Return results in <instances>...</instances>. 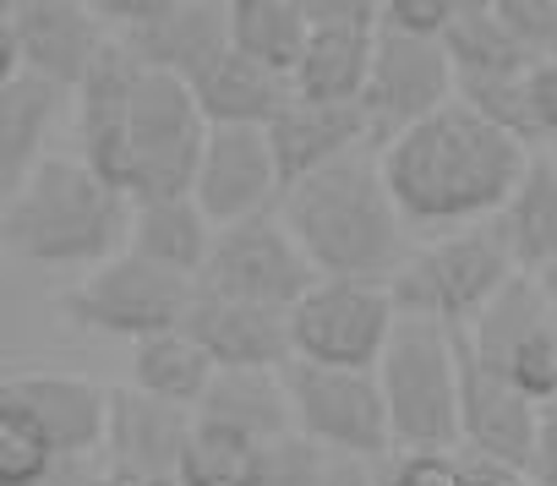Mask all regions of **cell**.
<instances>
[{"label":"cell","instance_id":"cell-1","mask_svg":"<svg viewBox=\"0 0 557 486\" xmlns=\"http://www.w3.org/2000/svg\"><path fill=\"white\" fill-rule=\"evenodd\" d=\"M530 148L503 126L481 121L470 104H443L410 132L383 142V175L405 213V224H475L497 213L519 175L530 170Z\"/></svg>","mask_w":557,"mask_h":486},{"label":"cell","instance_id":"cell-2","mask_svg":"<svg viewBox=\"0 0 557 486\" xmlns=\"http://www.w3.org/2000/svg\"><path fill=\"white\" fill-rule=\"evenodd\" d=\"M278 213L323 279L388 285L405 269V213L388 191L383 159L367 148L296 180Z\"/></svg>","mask_w":557,"mask_h":486},{"label":"cell","instance_id":"cell-3","mask_svg":"<svg viewBox=\"0 0 557 486\" xmlns=\"http://www.w3.org/2000/svg\"><path fill=\"white\" fill-rule=\"evenodd\" d=\"M132 197L83 159H45L23 191L7 197V247L45 269L110 263L132 247Z\"/></svg>","mask_w":557,"mask_h":486},{"label":"cell","instance_id":"cell-4","mask_svg":"<svg viewBox=\"0 0 557 486\" xmlns=\"http://www.w3.org/2000/svg\"><path fill=\"white\" fill-rule=\"evenodd\" d=\"M394 453H454L459 432V350L454 328L426 317H399L383 361H377Z\"/></svg>","mask_w":557,"mask_h":486},{"label":"cell","instance_id":"cell-5","mask_svg":"<svg viewBox=\"0 0 557 486\" xmlns=\"http://www.w3.org/2000/svg\"><path fill=\"white\" fill-rule=\"evenodd\" d=\"M519 279V263L497 224H465L432 247L410 252L405 269L388 279L399 317H426L443 328H470L503 290Z\"/></svg>","mask_w":557,"mask_h":486},{"label":"cell","instance_id":"cell-6","mask_svg":"<svg viewBox=\"0 0 557 486\" xmlns=\"http://www.w3.org/2000/svg\"><path fill=\"white\" fill-rule=\"evenodd\" d=\"M208 132L213 126L197 104V88L143 66L137 104H132V137H126V197L132 202L191 197Z\"/></svg>","mask_w":557,"mask_h":486},{"label":"cell","instance_id":"cell-7","mask_svg":"<svg viewBox=\"0 0 557 486\" xmlns=\"http://www.w3.org/2000/svg\"><path fill=\"white\" fill-rule=\"evenodd\" d=\"M197 301V279H181L137 252H121L110 263H99L83 285L61 290V317L88 328V334H110V339H153L186 323Z\"/></svg>","mask_w":557,"mask_h":486},{"label":"cell","instance_id":"cell-8","mask_svg":"<svg viewBox=\"0 0 557 486\" xmlns=\"http://www.w3.org/2000/svg\"><path fill=\"white\" fill-rule=\"evenodd\" d=\"M323 274L301 252V240L290 235L285 213H257V219L224 224L213 235V252L197 274V290L251 301V307H273V312H296L301 296Z\"/></svg>","mask_w":557,"mask_h":486},{"label":"cell","instance_id":"cell-9","mask_svg":"<svg viewBox=\"0 0 557 486\" xmlns=\"http://www.w3.org/2000/svg\"><path fill=\"white\" fill-rule=\"evenodd\" d=\"M394 328H399V307L388 285H361V279H318L290 312L296 361L312 366L377 372Z\"/></svg>","mask_w":557,"mask_h":486},{"label":"cell","instance_id":"cell-10","mask_svg":"<svg viewBox=\"0 0 557 486\" xmlns=\"http://www.w3.org/2000/svg\"><path fill=\"white\" fill-rule=\"evenodd\" d=\"M296 432L312 437L329 453H356V459H394V426L383 404L377 372H350V366H312L290 361L285 366Z\"/></svg>","mask_w":557,"mask_h":486},{"label":"cell","instance_id":"cell-11","mask_svg":"<svg viewBox=\"0 0 557 486\" xmlns=\"http://www.w3.org/2000/svg\"><path fill=\"white\" fill-rule=\"evenodd\" d=\"M104 23L83 0H23L12 17H0V61L7 77L34 72L61 88H83L94 61L104 55Z\"/></svg>","mask_w":557,"mask_h":486},{"label":"cell","instance_id":"cell-12","mask_svg":"<svg viewBox=\"0 0 557 486\" xmlns=\"http://www.w3.org/2000/svg\"><path fill=\"white\" fill-rule=\"evenodd\" d=\"M443 104H454V61L443 39H421V34H399V28H377V61H372V83H367V115L377 126V137H399L416 121L437 115Z\"/></svg>","mask_w":557,"mask_h":486},{"label":"cell","instance_id":"cell-13","mask_svg":"<svg viewBox=\"0 0 557 486\" xmlns=\"http://www.w3.org/2000/svg\"><path fill=\"white\" fill-rule=\"evenodd\" d=\"M197 415L164 404L143 388L110 394V432H104V470L132 486H181V459L191 443Z\"/></svg>","mask_w":557,"mask_h":486},{"label":"cell","instance_id":"cell-14","mask_svg":"<svg viewBox=\"0 0 557 486\" xmlns=\"http://www.w3.org/2000/svg\"><path fill=\"white\" fill-rule=\"evenodd\" d=\"M273 191L285 197L268 126H213L208 148H202V164H197V186H191V197L213 219V229L268 213Z\"/></svg>","mask_w":557,"mask_h":486},{"label":"cell","instance_id":"cell-15","mask_svg":"<svg viewBox=\"0 0 557 486\" xmlns=\"http://www.w3.org/2000/svg\"><path fill=\"white\" fill-rule=\"evenodd\" d=\"M459 350V432L470 459H492L508 470H524L535 453V432H541V404H530L508 377H497L492 366L475 361V350L454 334Z\"/></svg>","mask_w":557,"mask_h":486},{"label":"cell","instance_id":"cell-16","mask_svg":"<svg viewBox=\"0 0 557 486\" xmlns=\"http://www.w3.org/2000/svg\"><path fill=\"white\" fill-rule=\"evenodd\" d=\"M143 66L126 50V39H110L94 72L77 88V159L104 175L115 191H126V137H132V104H137Z\"/></svg>","mask_w":557,"mask_h":486},{"label":"cell","instance_id":"cell-17","mask_svg":"<svg viewBox=\"0 0 557 486\" xmlns=\"http://www.w3.org/2000/svg\"><path fill=\"white\" fill-rule=\"evenodd\" d=\"M181 328L208 350V361L219 372H285L296 361L290 312H273V307H251V301L197 290Z\"/></svg>","mask_w":557,"mask_h":486},{"label":"cell","instance_id":"cell-18","mask_svg":"<svg viewBox=\"0 0 557 486\" xmlns=\"http://www.w3.org/2000/svg\"><path fill=\"white\" fill-rule=\"evenodd\" d=\"M0 404H17L61 459H88L104 453V432H110V394L88 377H66V372H17L0 388Z\"/></svg>","mask_w":557,"mask_h":486},{"label":"cell","instance_id":"cell-19","mask_svg":"<svg viewBox=\"0 0 557 486\" xmlns=\"http://www.w3.org/2000/svg\"><path fill=\"white\" fill-rule=\"evenodd\" d=\"M377 137L367 104H312V99H296L285 115L268 126V142H273V159H278V180L285 191L350 153H361V142Z\"/></svg>","mask_w":557,"mask_h":486},{"label":"cell","instance_id":"cell-20","mask_svg":"<svg viewBox=\"0 0 557 486\" xmlns=\"http://www.w3.org/2000/svg\"><path fill=\"white\" fill-rule=\"evenodd\" d=\"M126 50L148 72H164V77H181V83H202L230 55V7L224 0H186V7H175L153 28L126 34Z\"/></svg>","mask_w":557,"mask_h":486},{"label":"cell","instance_id":"cell-21","mask_svg":"<svg viewBox=\"0 0 557 486\" xmlns=\"http://www.w3.org/2000/svg\"><path fill=\"white\" fill-rule=\"evenodd\" d=\"M372 61H377V28L372 23L312 28L307 55H301L296 77H290L296 99H312V104H367Z\"/></svg>","mask_w":557,"mask_h":486},{"label":"cell","instance_id":"cell-22","mask_svg":"<svg viewBox=\"0 0 557 486\" xmlns=\"http://www.w3.org/2000/svg\"><path fill=\"white\" fill-rule=\"evenodd\" d=\"M66 94L72 88L45 83L34 72H17L0 83V186H7V197L23 191L28 175L45 164V137H50Z\"/></svg>","mask_w":557,"mask_h":486},{"label":"cell","instance_id":"cell-23","mask_svg":"<svg viewBox=\"0 0 557 486\" xmlns=\"http://www.w3.org/2000/svg\"><path fill=\"white\" fill-rule=\"evenodd\" d=\"M197 421L224 426L246 443H273V437L296 432L285 372H213V383L197 404Z\"/></svg>","mask_w":557,"mask_h":486},{"label":"cell","instance_id":"cell-24","mask_svg":"<svg viewBox=\"0 0 557 486\" xmlns=\"http://www.w3.org/2000/svg\"><path fill=\"white\" fill-rule=\"evenodd\" d=\"M213 219L197 208V197H153V202H137L132 208V247L137 258L181 274V279H197L208 252H213Z\"/></svg>","mask_w":557,"mask_h":486},{"label":"cell","instance_id":"cell-25","mask_svg":"<svg viewBox=\"0 0 557 486\" xmlns=\"http://www.w3.org/2000/svg\"><path fill=\"white\" fill-rule=\"evenodd\" d=\"M492 224L508 240L519 274H546L557 263V153L530 159V170L519 175L513 197L497 208Z\"/></svg>","mask_w":557,"mask_h":486},{"label":"cell","instance_id":"cell-26","mask_svg":"<svg viewBox=\"0 0 557 486\" xmlns=\"http://www.w3.org/2000/svg\"><path fill=\"white\" fill-rule=\"evenodd\" d=\"M197 88V104L208 115V126H273L278 115H285L296 104V83L278 77L246 55H224Z\"/></svg>","mask_w":557,"mask_h":486},{"label":"cell","instance_id":"cell-27","mask_svg":"<svg viewBox=\"0 0 557 486\" xmlns=\"http://www.w3.org/2000/svg\"><path fill=\"white\" fill-rule=\"evenodd\" d=\"M230 7V50L278 72V77H296L312 23L301 17L296 0H224Z\"/></svg>","mask_w":557,"mask_h":486},{"label":"cell","instance_id":"cell-28","mask_svg":"<svg viewBox=\"0 0 557 486\" xmlns=\"http://www.w3.org/2000/svg\"><path fill=\"white\" fill-rule=\"evenodd\" d=\"M213 372L219 366L208 361V350L186 328H170V334H153V339L132 345V388H143L164 404H181L191 415H197Z\"/></svg>","mask_w":557,"mask_h":486},{"label":"cell","instance_id":"cell-29","mask_svg":"<svg viewBox=\"0 0 557 486\" xmlns=\"http://www.w3.org/2000/svg\"><path fill=\"white\" fill-rule=\"evenodd\" d=\"M448 61H454V83L459 77H524L541 55H530L492 12H475V17H459L448 34Z\"/></svg>","mask_w":557,"mask_h":486},{"label":"cell","instance_id":"cell-30","mask_svg":"<svg viewBox=\"0 0 557 486\" xmlns=\"http://www.w3.org/2000/svg\"><path fill=\"white\" fill-rule=\"evenodd\" d=\"M257 448L224 426H191L186 459H181V486H251L257 481Z\"/></svg>","mask_w":557,"mask_h":486},{"label":"cell","instance_id":"cell-31","mask_svg":"<svg viewBox=\"0 0 557 486\" xmlns=\"http://www.w3.org/2000/svg\"><path fill=\"white\" fill-rule=\"evenodd\" d=\"M61 464L66 459L17 404H0V486H45Z\"/></svg>","mask_w":557,"mask_h":486},{"label":"cell","instance_id":"cell-32","mask_svg":"<svg viewBox=\"0 0 557 486\" xmlns=\"http://www.w3.org/2000/svg\"><path fill=\"white\" fill-rule=\"evenodd\" d=\"M329 464V448H318L301 432H285L257 448V481L251 486H318Z\"/></svg>","mask_w":557,"mask_h":486},{"label":"cell","instance_id":"cell-33","mask_svg":"<svg viewBox=\"0 0 557 486\" xmlns=\"http://www.w3.org/2000/svg\"><path fill=\"white\" fill-rule=\"evenodd\" d=\"M492 17L541 61L557 55V0H492Z\"/></svg>","mask_w":557,"mask_h":486},{"label":"cell","instance_id":"cell-34","mask_svg":"<svg viewBox=\"0 0 557 486\" xmlns=\"http://www.w3.org/2000/svg\"><path fill=\"white\" fill-rule=\"evenodd\" d=\"M524 115H530V142H552L557 148V55L535 61L524 77Z\"/></svg>","mask_w":557,"mask_h":486},{"label":"cell","instance_id":"cell-35","mask_svg":"<svg viewBox=\"0 0 557 486\" xmlns=\"http://www.w3.org/2000/svg\"><path fill=\"white\" fill-rule=\"evenodd\" d=\"M88 7H94L99 23L121 28V39H126L137 28H153L159 17H170L175 7H186V0H88Z\"/></svg>","mask_w":557,"mask_h":486},{"label":"cell","instance_id":"cell-36","mask_svg":"<svg viewBox=\"0 0 557 486\" xmlns=\"http://www.w3.org/2000/svg\"><path fill=\"white\" fill-rule=\"evenodd\" d=\"M296 7L312 28H329V23H372L377 28L388 0H296Z\"/></svg>","mask_w":557,"mask_h":486},{"label":"cell","instance_id":"cell-37","mask_svg":"<svg viewBox=\"0 0 557 486\" xmlns=\"http://www.w3.org/2000/svg\"><path fill=\"white\" fill-rule=\"evenodd\" d=\"M530 486H557V399L541 404V432H535V453L524 464Z\"/></svg>","mask_w":557,"mask_h":486},{"label":"cell","instance_id":"cell-38","mask_svg":"<svg viewBox=\"0 0 557 486\" xmlns=\"http://www.w3.org/2000/svg\"><path fill=\"white\" fill-rule=\"evenodd\" d=\"M388 459H356V453H329L318 486H383Z\"/></svg>","mask_w":557,"mask_h":486},{"label":"cell","instance_id":"cell-39","mask_svg":"<svg viewBox=\"0 0 557 486\" xmlns=\"http://www.w3.org/2000/svg\"><path fill=\"white\" fill-rule=\"evenodd\" d=\"M465 486H530L524 470L492 464V459H465Z\"/></svg>","mask_w":557,"mask_h":486},{"label":"cell","instance_id":"cell-40","mask_svg":"<svg viewBox=\"0 0 557 486\" xmlns=\"http://www.w3.org/2000/svg\"><path fill=\"white\" fill-rule=\"evenodd\" d=\"M535 285H541V296H546V307H552V317H557V263H552L546 274H535Z\"/></svg>","mask_w":557,"mask_h":486},{"label":"cell","instance_id":"cell-41","mask_svg":"<svg viewBox=\"0 0 557 486\" xmlns=\"http://www.w3.org/2000/svg\"><path fill=\"white\" fill-rule=\"evenodd\" d=\"M88 486H132V481H115V475H94Z\"/></svg>","mask_w":557,"mask_h":486},{"label":"cell","instance_id":"cell-42","mask_svg":"<svg viewBox=\"0 0 557 486\" xmlns=\"http://www.w3.org/2000/svg\"><path fill=\"white\" fill-rule=\"evenodd\" d=\"M17 7H23V0H0V17H12Z\"/></svg>","mask_w":557,"mask_h":486},{"label":"cell","instance_id":"cell-43","mask_svg":"<svg viewBox=\"0 0 557 486\" xmlns=\"http://www.w3.org/2000/svg\"><path fill=\"white\" fill-rule=\"evenodd\" d=\"M552 153H557V148H552Z\"/></svg>","mask_w":557,"mask_h":486}]
</instances>
